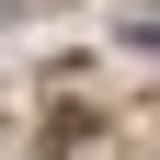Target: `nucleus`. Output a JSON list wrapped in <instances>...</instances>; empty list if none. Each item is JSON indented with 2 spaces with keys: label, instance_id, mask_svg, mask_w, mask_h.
<instances>
[{
  "label": "nucleus",
  "instance_id": "1",
  "mask_svg": "<svg viewBox=\"0 0 160 160\" xmlns=\"http://www.w3.org/2000/svg\"><path fill=\"white\" fill-rule=\"evenodd\" d=\"M126 46H160V12H137V23H126Z\"/></svg>",
  "mask_w": 160,
  "mask_h": 160
}]
</instances>
